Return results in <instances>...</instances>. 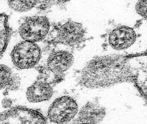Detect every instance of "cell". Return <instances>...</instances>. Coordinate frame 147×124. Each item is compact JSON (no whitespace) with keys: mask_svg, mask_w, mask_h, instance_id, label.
Returning a JSON list of instances; mask_svg holds the SVG:
<instances>
[{"mask_svg":"<svg viewBox=\"0 0 147 124\" xmlns=\"http://www.w3.org/2000/svg\"><path fill=\"white\" fill-rule=\"evenodd\" d=\"M55 84L47 82L41 74L13 102V106L30 108L41 113L48 106L54 93Z\"/></svg>","mask_w":147,"mask_h":124,"instance_id":"277c9868","label":"cell"},{"mask_svg":"<svg viewBox=\"0 0 147 124\" xmlns=\"http://www.w3.org/2000/svg\"><path fill=\"white\" fill-rule=\"evenodd\" d=\"M86 35V31L82 24L74 21H67L55 25L48 42L77 47L85 41Z\"/></svg>","mask_w":147,"mask_h":124,"instance_id":"5b68a950","label":"cell"},{"mask_svg":"<svg viewBox=\"0 0 147 124\" xmlns=\"http://www.w3.org/2000/svg\"><path fill=\"white\" fill-rule=\"evenodd\" d=\"M74 62V56L71 53L57 50L53 44L50 43L45 53L44 62L41 68L53 73L61 82L63 79L64 72L72 66Z\"/></svg>","mask_w":147,"mask_h":124,"instance_id":"52a82bcc","label":"cell"},{"mask_svg":"<svg viewBox=\"0 0 147 124\" xmlns=\"http://www.w3.org/2000/svg\"><path fill=\"white\" fill-rule=\"evenodd\" d=\"M78 112L75 100L69 96H59L50 102L42 114L48 124H65L71 121Z\"/></svg>","mask_w":147,"mask_h":124,"instance_id":"8992f818","label":"cell"},{"mask_svg":"<svg viewBox=\"0 0 147 124\" xmlns=\"http://www.w3.org/2000/svg\"><path fill=\"white\" fill-rule=\"evenodd\" d=\"M70 0H45L42 12L48 13L55 7H64Z\"/></svg>","mask_w":147,"mask_h":124,"instance_id":"7c38bea8","label":"cell"},{"mask_svg":"<svg viewBox=\"0 0 147 124\" xmlns=\"http://www.w3.org/2000/svg\"><path fill=\"white\" fill-rule=\"evenodd\" d=\"M49 44L26 41L15 33L10 32L6 45L0 56L18 69H39L42 66Z\"/></svg>","mask_w":147,"mask_h":124,"instance_id":"7a4b0ae2","label":"cell"},{"mask_svg":"<svg viewBox=\"0 0 147 124\" xmlns=\"http://www.w3.org/2000/svg\"><path fill=\"white\" fill-rule=\"evenodd\" d=\"M131 60V58L124 55L94 57L78 72L77 82L85 88L98 89L134 82L138 72Z\"/></svg>","mask_w":147,"mask_h":124,"instance_id":"6da1fadb","label":"cell"},{"mask_svg":"<svg viewBox=\"0 0 147 124\" xmlns=\"http://www.w3.org/2000/svg\"><path fill=\"white\" fill-rule=\"evenodd\" d=\"M7 24L10 32L24 40L33 42H48L55 26L42 12L20 17L17 22Z\"/></svg>","mask_w":147,"mask_h":124,"instance_id":"3957f363","label":"cell"},{"mask_svg":"<svg viewBox=\"0 0 147 124\" xmlns=\"http://www.w3.org/2000/svg\"><path fill=\"white\" fill-rule=\"evenodd\" d=\"M137 34L132 28L128 26H116L109 32L106 38L107 44L116 51L128 49L135 44Z\"/></svg>","mask_w":147,"mask_h":124,"instance_id":"9c48e42d","label":"cell"},{"mask_svg":"<svg viewBox=\"0 0 147 124\" xmlns=\"http://www.w3.org/2000/svg\"><path fill=\"white\" fill-rule=\"evenodd\" d=\"M48 124L38 111L21 106H13L0 114V124Z\"/></svg>","mask_w":147,"mask_h":124,"instance_id":"ba28073f","label":"cell"},{"mask_svg":"<svg viewBox=\"0 0 147 124\" xmlns=\"http://www.w3.org/2000/svg\"><path fill=\"white\" fill-rule=\"evenodd\" d=\"M45 1V0H6L7 5L10 11L13 13L21 15V17L42 11Z\"/></svg>","mask_w":147,"mask_h":124,"instance_id":"8fae6325","label":"cell"},{"mask_svg":"<svg viewBox=\"0 0 147 124\" xmlns=\"http://www.w3.org/2000/svg\"><path fill=\"white\" fill-rule=\"evenodd\" d=\"M147 0H138L136 5L137 13L146 20L147 18Z\"/></svg>","mask_w":147,"mask_h":124,"instance_id":"4fadbf2b","label":"cell"},{"mask_svg":"<svg viewBox=\"0 0 147 124\" xmlns=\"http://www.w3.org/2000/svg\"><path fill=\"white\" fill-rule=\"evenodd\" d=\"M0 1H2V0H0ZM4 1H6V0H4Z\"/></svg>","mask_w":147,"mask_h":124,"instance_id":"5bb4252c","label":"cell"},{"mask_svg":"<svg viewBox=\"0 0 147 124\" xmlns=\"http://www.w3.org/2000/svg\"><path fill=\"white\" fill-rule=\"evenodd\" d=\"M106 114V108L98 100L89 101L81 108L73 123L98 124L104 119Z\"/></svg>","mask_w":147,"mask_h":124,"instance_id":"30bf717a","label":"cell"}]
</instances>
